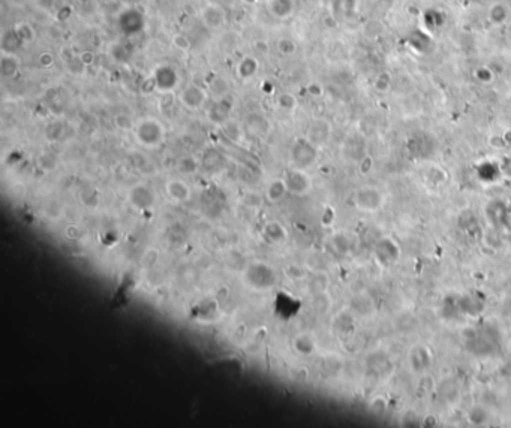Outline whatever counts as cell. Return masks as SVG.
<instances>
[{"mask_svg":"<svg viewBox=\"0 0 511 428\" xmlns=\"http://www.w3.org/2000/svg\"><path fill=\"white\" fill-rule=\"evenodd\" d=\"M136 142L144 148H159L165 141V127L164 124L153 117L141 118L135 123L134 127Z\"/></svg>","mask_w":511,"mask_h":428,"instance_id":"obj_1","label":"cell"},{"mask_svg":"<svg viewBox=\"0 0 511 428\" xmlns=\"http://www.w3.org/2000/svg\"><path fill=\"white\" fill-rule=\"evenodd\" d=\"M246 285L254 291H268L276 286L278 274L273 267L266 262H252L248 264L243 273Z\"/></svg>","mask_w":511,"mask_h":428,"instance_id":"obj_2","label":"cell"},{"mask_svg":"<svg viewBox=\"0 0 511 428\" xmlns=\"http://www.w3.org/2000/svg\"><path fill=\"white\" fill-rule=\"evenodd\" d=\"M290 159L292 166L308 169L318 159V147L314 145L306 136L297 138L290 148Z\"/></svg>","mask_w":511,"mask_h":428,"instance_id":"obj_3","label":"cell"},{"mask_svg":"<svg viewBox=\"0 0 511 428\" xmlns=\"http://www.w3.org/2000/svg\"><path fill=\"white\" fill-rule=\"evenodd\" d=\"M208 99V93L206 91L204 87L190 82L188 85H184L178 94V102L182 103L183 108L189 109V111H198L201 109L206 102Z\"/></svg>","mask_w":511,"mask_h":428,"instance_id":"obj_4","label":"cell"},{"mask_svg":"<svg viewBox=\"0 0 511 428\" xmlns=\"http://www.w3.org/2000/svg\"><path fill=\"white\" fill-rule=\"evenodd\" d=\"M284 180L286 183L288 192L291 195H296V196H303V195L309 193L310 189H312L310 177L306 174L304 169H300V168H296V166L285 172Z\"/></svg>","mask_w":511,"mask_h":428,"instance_id":"obj_5","label":"cell"},{"mask_svg":"<svg viewBox=\"0 0 511 428\" xmlns=\"http://www.w3.org/2000/svg\"><path fill=\"white\" fill-rule=\"evenodd\" d=\"M128 201L135 210H140V211L152 210L158 202L154 192L147 184H141V183L130 187V190L128 192Z\"/></svg>","mask_w":511,"mask_h":428,"instance_id":"obj_6","label":"cell"},{"mask_svg":"<svg viewBox=\"0 0 511 428\" xmlns=\"http://www.w3.org/2000/svg\"><path fill=\"white\" fill-rule=\"evenodd\" d=\"M156 88L160 93H171L178 85V73L177 70L170 64H160L158 66L152 73Z\"/></svg>","mask_w":511,"mask_h":428,"instance_id":"obj_7","label":"cell"},{"mask_svg":"<svg viewBox=\"0 0 511 428\" xmlns=\"http://www.w3.org/2000/svg\"><path fill=\"white\" fill-rule=\"evenodd\" d=\"M200 19L207 28L216 30V28H220L225 24L226 10L218 3H207L200 12Z\"/></svg>","mask_w":511,"mask_h":428,"instance_id":"obj_8","label":"cell"},{"mask_svg":"<svg viewBox=\"0 0 511 428\" xmlns=\"http://www.w3.org/2000/svg\"><path fill=\"white\" fill-rule=\"evenodd\" d=\"M330 135H332V126L327 120L324 118H315L314 121H310V124L308 126V130H306V138L314 144L316 145L318 148L326 145L330 139Z\"/></svg>","mask_w":511,"mask_h":428,"instance_id":"obj_9","label":"cell"},{"mask_svg":"<svg viewBox=\"0 0 511 428\" xmlns=\"http://www.w3.org/2000/svg\"><path fill=\"white\" fill-rule=\"evenodd\" d=\"M165 193L166 196L177 202V204H186L192 198V189L190 186L182 180V178H170L165 183Z\"/></svg>","mask_w":511,"mask_h":428,"instance_id":"obj_10","label":"cell"},{"mask_svg":"<svg viewBox=\"0 0 511 428\" xmlns=\"http://www.w3.org/2000/svg\"><path fill=\"white\" fill-rule=\"evenodd\" d=\"M231 112H232V102L226 96H224V97H218V100L208 108L207 117L212 123L222 126L225 121L230 120Z\"/></svg>","mask_w":511,"mask_h":428,"instance_id":"obj_11","label":"cell"},{"mask_svg":"<svg viewBox=\"0 0 511 428\" xmlns=\"http://www.w3.org/2000/svg\"><path fill=\"white\" fill-rule=\"evenodd\" d=\"M260 72V60L252 55V54H246L243 55L236 66V76L240 81H249L252 79L256 73Z\"/></svg>","mask_w":511,"mask_h":428,"instance_id":"obj_12","label":"cell"},{"mask_svg":"<svg viewBox=\"0 0 511 428\" xmlns=\"http://www.w3.org/2000/svg\"><path fill=\"white\" fill-rule=\"evenodd\" d=\"M356 202L360 208L363 210H376L381 207L382 204V195L376 190V189H372V187H366V189H362L357 192V196H356Z\"/></svg>","mask_w":511,"mask_h":428,"instance_id":"obj_13","label":"cell"},{"mask_svg":"<svg viewBox=\"0 0 511 428\" xmlns=\"http://www.w3.org/2000/svg\"><path fill=\"white\" fill-rule=\"evenodd\" d=\"M262 235L270 244H282L288 238L285 226L278 220H267L262 226Z\"/></svg>","mask_w":511,"mask_h":428,"instance_id":"obj_14","label":"cell"},{"mask_svg":"<svg viewBox=\"0 0 511 428\" xmlns=\"http://www.w3.org/2000/svg\"><path fill=\"white\" fill-rule=\"evenodd\" d=\"M267 10L268 13L276 18V19H288L290 16H292L294 9H296V3L294 0H268L267 3Z\"/></svg>","mask_w":511,"mask_h":428,"instance_id":"obj_15","label":"cell"},{"mask_svg":"<svg viewBox=\"0 0 511 428\" xmlns=\"http://www.w3.org/2000/svg\"><path fill=\"white\" fill-rule=\"evenodd\" d=\"M0 72L4 78H14L20 72V58L12 51H2Z\"/></svg>","mask_w":511,"mask_h":428,"instance_id":"obj_16","label":"cell"},{"mask_svg":"<svg viewBox=\"0 0 511 428\" xmlns=\"http://www.w3.org/2000/svg\"><path fill=\"white\" fill-rule=\"evenodd\" d=\"M288 187H286V183L282 178H274L272 180L267 187H266V199L272 204H278L280 202L286 195H288Z\"/></svg>","mask_w":511,"mask_h":428,"instance_id":"obj_17","label":"cell"},{"mask_svg":"<svg viewBox=\"0 0 511 428\" xmlns=\"http://www.w3.org/2000/svg\"><path fill=\"white\" fill-rule=\"evenodd\" d=\"M244 129L254 136H264L268 130V121L260 114H250L246 117Z\"/></svg>","mask_w":511,"mask_h":428,"instance_id":"obj_18","label":"cell"},{"mask_svg":"<svg viewBox=\"0 0 511 428\" xmlns=\"http://www.w3.org/2000/svg\"><path fill=\"white\" fill-rule=\"evenodd\" d=\"M292 346H294V351L302 357H310L316 349V343L314 337L306 333L296 336V339L292 340Z\"/></svg>","mask_w":511,"mask_h":428,"instance_id":"obj_19","label":"cell"},{"mask_svg":"<svg viewBox=\"0 0 511 428\" xmlns=\"http://www.w3.org/2000/svg\"><path fill=\"white\" fill-rule=\"evenodd\" d=\"M200 168H201V162L195 156L186 154L177 160V171L182 175H195L200 171Z\"/></svg>","mask_w":511,"mask_h":428,"instance_id":"obj_20","label":"cell"},{"mask_svg":"<svg viewBox=\"0 0 511 428\" xmlns=\"http://www.w3.org/2000/svg\"><path fill=\"white\" fill-rule=\"evenodd\" d=\"M14 31L18 36L20 42L24 43V45H30L36 39V31H34L33 25L30 22H27V21H21V22L15 24Z\"/></svg>","mask_w":511,"mask_h":428,"instance_id":"obj_21","label":"cell"},{"mask_svg":"<svg viewBox=\"0 0 511 428\" xmlns=\"http://www.w3.org/2000/svg\"><path fill=\"white\" fill-rule=\"evenodd\" d=\"M308 288L309 292L312 295H320V294H326L327 288H328V277L326 273L320 271L315 273L309 280H308Z\"/></svg>","mask_w":511,"mask_h":428,"instance_id":"obj_22","label":"cell"},{"mask_svg":"<svg viewBox=\"0 0 511 428\" xmlns=\"http://www.w3.org/2000/svg\"><path fill=\"white\" fill-rule=\"evenodd\" d=\"M201 166L206 168L208 172H218L224 166V157L218 151H208L202 157Z\"/></svg>","mask_w":511,"mask_h":428,"instance_id":"obj_23","label":"cell"},{"mask_svg":"<svg viewBox=\"0 0 511 428\" xmlns=\"http://www.w3.org/2000/svg\"><path fill=\"white\" fill-rule=\"evenodd\" d=\"M276 48H278L279 54H280V55H285V57H292V55L298 51L297 42H296L292 37H288V36L279 37L278 42H276Z\"/></svg>","mask_w":511,"mask_h":428,"instance_id":"obj_24","label":"cell"},{"mask_svg":"<svg viewBox=\"0 0 511 428\" xmlns=\"http://www.w3.org/2000/svg\"><path fill=\"white\" fill-rule=\"evenodd\" d=\"M297 103H298L297 97L292 93H290V91L279 93L278 97H276V105L284 112H292L297 108Z\"/></svg>","mask_w":511,"mask_h":428,"instance_id":"obj_25","label":"cell"},{"mask_svg":"<svg viewBox=\"0 0 511 428\" xmlns=\"http://www.w3.org/2000/svg\"><path fill=\"white\" fill-rule=\"evenodd\" d=\"M80 201L86 208H98L99 192L94 187H86L80 192Z\"/></svg>","mask_w":511,"mask_h":428,"instance_id":"obj_26","label":"cell"},{"mask_svg":"<svg viewBox=\"0 0 511 428\" xmlns=\"http://www.w3.org/2000/svg\"><path fill=\"white\" fill-rule=\"evenodd\" d=\"M112 121H114V126L118 130H122V132H129V130H134V127H135V123H134L132 117L129 114H126V112L117 114Z\"/></svg>","mask_w":511,"mask_h":428,"instance_id":"obj_27","label":"cell"},{"mask_svg":"<svg viewBox=\"0 0 511 428\" xmlns=\"http://www.w3.org/2000/svg\"><path fill=\"white\" fill-rule=\"evenodd\" d=\"M222 130H224V133L226 135V138H230L231 141H234V142H237V141H240V138H242V127L238 126V123H236V121H232V120H228V121H225L224 124H222Z\"/></svg>","mask_w":511,"mask_h":428,"instance_id":"obj_28","label":"cell"},{"mask_svg":"<svg viewBox=\"0 0 511 428\" xmlns=\"http://www.w3.org/2000/svg\"><path fill=\"white\" fill-rule=\"evenodd\" d=\"M158 261H159V250L158 249H148V250H146V253L141 258V267L150 270V268L156 267Z\"/></svg>","mask_w":511,"mask_h":428,"instance_id":"obj_29","label":"cell"},{"mask_svg":"<svg viewBox=\"0 0 511 428\" xmlns=\"http://www.w3.org/2000/svg\"><path fill=\"white\" fill-rule=\"evenodd\" d=\"M172 45H174V48H176V49H178V51H183V52L189 51V49H190V46H192V43H190L189 37H188L186 34H183V33H177V34H174V36H172Z\"/></svg>","mask_w":511,"mask_h":428,"instance_id":"obj_30","label":"cell"},{"mask_svg":"<svg viewBox=\"0 0 511 428\" xmlns=\"http://www.w3.org/2000/svg\"><path fill=\"white\" fill-rule=\"evenodd\" d=\"M63 133V124L62 121H52L50 126H46V130H45V135L48 139L51 141H57Z\"/></svg>","mask_w":511,"mask_h":428,"instance_id":"obj_31","label":"cell"},{"mask_svg":"<svg viewBox=\"0 0 511 428\" xmlns=\"http://www.w3.org/2000/svg\"><path fill=\"white\" fill-rule=\"evenodd\" d=\"M210 90H212L218 97H224V96H226V93H228V84H226L224 79H220V78H214L213 82L210 84Z\"/></svg>","mask_w":511,"mask_h":428,"instance_id":"obj_32","label":"cell"},{"mask_svg":"<svg viewBox=\"0 0 511 428\" xmlns=\"http://www.w3.org/2000/svg\"><path fill=\"white\" fill-rule=\"evenodd\" d=\"M261 202H262V198H261V195H258L256 192H249V193H246L244 198H243V204L248 205V207H250V208H258V207L261 205Z\"/></svg>","mask_w":511,"mask_h":428,"instance_id":"obj_33","label":"cell"},{"mask_svg":"<svg viewBox=\"0 0 511 428\" xmlns=\"http://www.w3.org/2000/svg\"><path fill=\"white\" fill-rule=\"evenodd\" d=\"M78 61L81 63V66L84 67H88L94 63V52L90 51V49H86V51H81L78 54Z\"/></svg>","mask_w":511,"mask_h":428,"instance_id":"obj_34","label":"cell"},{"mask_svg":"<svg viewBox=\"0 0 511 428\" xmlns=\"http://www.w3.org/2000/svg\"><path fill=\"white\" fill-rule=\"evenodd\" d=\"M38 61H39V64H40L42 67L48 69V67H51V66L54 64L56 58H54V54H52V52L44 51V52H40V54H39V57H38Z\"/></svg>","mask_w":511,"mask_h":428,"instance_id":"obj_35","label":"cell"},{"mask_svg":"<svg viewBox=\"0 0 511 428\" xmlns=\"http://www.w3.org/2000/svg\"><path fill=\"white\" fill-rule=\"evenodd\" d=\"M64 235L69 238V240H80L81 235H82V229L78 226V225H69L66 229H64Z\"/></svg>","mask_w":511,"mask_h":428,"instance_id":"obj_36","label":"cell"},{"mask_svg":"<svg viewBox=\"0 0 511 428\" xmlns=\"http://www.w3.org/2000/svg\"><path fill=\"white\" fill-rule=\"evenodd\" d=\"M370 409H372V412L375 414V415H382L384 412H386V409H387V403H386V400L384 399H375L374 402H372V406H370Z\"/></svg>","mask_w":511,"mask_h":428,"instance_id":"obj_37","label":"cell"},{"mask_svg":"<svg viewBox=\"0 0 511 428\" xmlns=\"http://www.w3.org/2000/svg\"><path fill=\"white\" fill-rule=\"evenodd\" d=\"M286 276L291 279V280H298L300 277H304V271L303 268H300L298 265H290L286 268Z\"/></svg>","mask_w":511,"mask_h":428,"instance_id":"obj_38","label":"cell"},{"mask_svg":"<svg viewBox=\"0 0 511 428\" xmlns=\"http://www.w3.org/2000/svg\"><path fill=\"white\" fill-rule=\"evenodd\" d=\"M254 49L258 52V54H268L270 52V45L267 40L264 39H256L254 42Z\"/></svg>","mask_w":511,"mask_h":428,"instance_id":"obj_39","label":"cell"},{"mask_svg":"<svg viewBox=\"0 0 511 428\" xmlns=\"http://www.w3.org/2000/svg\"><path fill=\"white\" fill-rule=\"evenodd\" d=\"M62 210H63V207H62V204L57 207V208H54V207H48L46 205V208H45V214L51 219V220H57L60 216H62Z\"/></svg>","mask_w":511,"mask_h":428,"instance_id":"obj_40","label":"cell"},{"mask_svg":"<svg viewBox=\"0 0 511 428\" xmlns=\"http://www.w3.org/2000/svg\"><path fill=\"white\" fill-rule=\"evenodd\" d=\"M308 91H309V94H312V96H321L322 94V88H321V85L320 84H316V82H312V84H309V87H308Z\"/></svg>","mask_w":511,"mask_h":428,"instance_id":"obj_41","label":"cell"},{"mask_svg":"<svg viewBox=\"0 0 511 428\" xmlns=\"http://www.w3.org/2000/svg\"><path fill=\"white\" fill-rule=\"evenodd\" d=\"M436 424H438V418H436V417L429 415V417L424 418V426H428V427H435Z\"/></svg>","mask_w":511,"mask_h":428,"instance_id":"obj_42","label":"cell"},{"mask_svg":"<svg viewBox=\"0 0 511 428\" xmlns=\"http://www.w3.org/2000/svg\"><path fill=\"white\" fill-rule=\"evenodd\" d=\"M244 4H248V6H250V4H256V3H260V0H242Z\"/></svg>","mask_w":511,"mask_h":428,"instance_id":"obj_43","label":"cell"},{"mask_svg":"<svg viewBox=\"0 0 511 428\" xmlns=\"http://www.w3.org/2000/svg\"><path fill=\"white\" fill-rule=\"evenodd\" d=\"M268 0H260V3H267Z\"/></svg>","mask_w":511,"mask_h":428,"instance_id":"obj_44","label":"cell"}]
</instances>
